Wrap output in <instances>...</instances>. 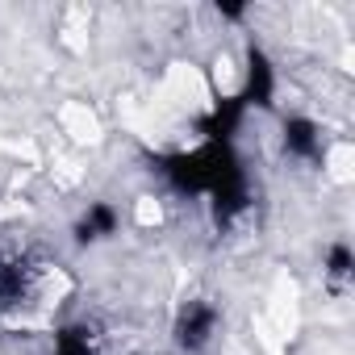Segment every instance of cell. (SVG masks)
<instances>
[{"instance_id":"1","label":"cell","mask_w":355,"mask_h":355,"mask_svg":"<svg viewBox=\"0 0 355 355\" xmlns=\"http://www.w3.org/2000/svg\"><path fill=\"white\" fill-rule=\"evenodd\" d=\"M218 305L209 301H184L180 318H175V343H180L184 351H205L214 338H218Z\"/></svg>"},{"instance_id":"2","label":"cell","mask_w":355,"mask_h":355,"mask_svg":"<svg viewBox=\"0 0 355 355\" xmlns=\"http://www.w3.org/2000/svg\"><path fill=\"white\" fill-rule=\"evenodd\" d=\"M326 276H330L338 288H347V280H351V251H347V243H334V247H330Z\"/></svg>"}]
</instances>
